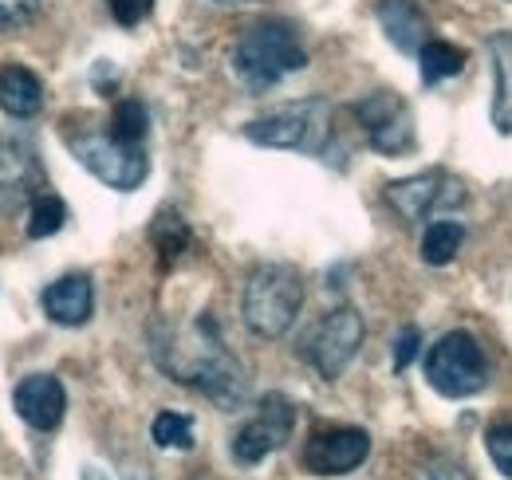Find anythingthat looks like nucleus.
Segmentation results:
<instances>
[{
    "instance_id": "nucleus-25",
    "label": "nucleus",
    "mask_w": 512,
    "mask_h": 480,
    "mask_svg": "<svg viewBox=\"0 0 512 480\" xmlns=\"http://www.w3.org/2000/svg\"><path fill=\"white\" fill-rule=\"evenodd\" d=\"M40 12V0H0V32H16L32 24Z\"/></svg>"
},
{
    "instance_id": "nucleus-16",
    "label": "nucleus",
    "mask_w": 512,
    "mask_h": 480,
    "mask_svg": "<svg viewBox=\"0 0 512 480\" xmlns=\"http://www.w3.org/2000/svg\"><path fill=\"white\" fill-rule=\"evenodd\" d=\"M0 111L12 119H36L44 111V83L36 71L8 63L0 71Z\"/></svg>"
},
{
    "instance_id": "nucleus-12",
    "label": "nucleus",
    "mask_w": 512,
    "mask_h": 480,
    "mask_svg": "<svg viewBox=\"0 0 512 480\" xmlns=\"http://www.w3.org/2000/svg\"><path fill=\"white\" fill-rule=\"evenodd\" d=\"M355 119L363 122L367 142L379 154H406L414 146V115L394 91H375L355 103Z\"/></svg>"
},
{
    "instance_id": "nucleus-1",
    "label": "nucleus",
    "mask_w": 512,
    "mask_h": 480,
    "mask_svg": "<svg viewBox=\"0 0 512 480\" xmlns=\"http://www.w3.org/2000/svg\"><path fill=\"white\" fill-rule=\"evenodd\" d=\"M158 362H162L178 382L201 386V390H205L217 406H225V410L241 406V398H245V370H241L237 359L221 347L213 319H201V323L193 327V343L170 347V355L158 351Z\"/></svg>"
},
{
    "instance_id": "nucleus-19",
    "label": "nucleus",
    "mask_w": 512,
    "mask_h": 480,
    "mask_svg": "<svg viewBox=\"0 0 512 480\" xmlns=\"http://www.w3.org/2000/svg\"><path fill=\"white\" fill-rule=\"evenodd\" d=\"M418 60H422V83H442L449 75H461L465 52L446 44V40H426L422 52H418Z\"/></svg>"
},
{
    "instance_id": "nucleus-9",
    "label": "nucleus",
    "mask_w": 512,
    "mask_h": 480,
    "mask_svg": "<svg viewBox=\"0 0 512 480\" xmlns=\"http://www.w3.org/2000/svg\"><path fill=\"white\" fill-rule=\"evenodd\" d=\"M371 453V437L367 429H355V425H327L316 429L300 453V465L312 473V477H347L355 473Z\"/></svg>"
},
{
    "instance_id": "nucleus-17",
    "label": "nucleus",
    "mask_w": 512,
    "mask_h": 480,
    "mask_svg": "<svg viewBox=\"0 0 512 480\" xmlns=\"http://www.w3.org/2000/svg\"><path fill=\"white\" fill-rule=\"evenodd\" d=\"M489 63H493V126L512 134V32L489 36Z\"/></svg>"
},
{
    "instance_id": "nucleus-4",
    "label": "nucleus",
    "mask_w": 512,
    "mask_h": 480,
    "mask_svg": "<svg viewBox=\"0 0 512 480\" xmlns=\"http://www.w3.org/2000/svg\"><path fill=\"white\" fill-rule=\"evenodd\" d=\"M245 138L256 146L272 150H304V154H323L331 138V107L323 99H304L288 103L264 119H253L245 126Z\"/></svg>"
},
{
    "instance_id": "nucleus-28",
    "label": "nucleus",
    "mask_w": 512,
    "mask_h": 480,
    "mask_svg": "<svg viewBox=\"0 0 512 480\" xmlns=\"http://www.w3.org/2000/svg\"><path fill=\"white\" fill-rule=\"evenodd\" d=\"M426 480H473V473L461 469V465H453V461H434L426 469Z\"/></svg>"
},
{
    "instance_id": "nucleus-3",
    "label": "nucleus",
    "mask_w": 512,
    "mask_h": 480,
    "mask_svg": "<svg viewBox=\"0 0 512 480\" xmlns=\"http://www.w3.org/2000/svg\"><path fill=\"white\" fill-rule=\"evenodd\" d=\"M304 303V280L292 264H260L245 284V323L260 339H280Z\"/></svg>"
},
{
    "instance_id": "nucleus-18",
    "label": "nucleus",
    "mask_w": 512,
    "mask_h": 480,
    "mask_svg": "<svg viewBox=\"0 0 512 480\" xmlns=\"http://www.w3.org/2000/svg\"><path fill=\"white\" fill-rule=\"evenodd\" d=\"M150 240H154V248L162 256V264H174L186 252V244H190V225L174 209H162L154 217V225H150Z\"/></svg>"
},
{
    "instance_id": "nucleus-14",
    "label": "nucleus",
    "mask_w": 512,
    "mask_h": 480,
    "mask_svg": "<svg viewBox=\"0 0 512 480\" xmlns=\"http://www.w3.org/2000/svg\"><path fill=\"white\" fill-rule=\"evenodd\" d=\"M40 303H44V311H48L52 323H60V327H83V323L91 319V311H95L91 276H83V272H67V276H60L56 284L44 288Z\"/></svg>"
},
{
    "instance_id": "nucleus-5",
    "label": "nucleus",
    "mask_w": 512,
    "mask_h": 480,
    "mask_svg": "<svg viewBox=\"0 0 512 480\" xmlns=\"http://www.w3.org/2000/svg\"><path fill=\"white\" fill-rule=\"evenodd\" d=\"M426 378L446 398H473L489 382V359L469 331H449L426 355Z\"/></svg>"
},
{
    "instance_id": "nucleus-8",
    "label": "nucleus",
    "mask_w": 512,
    "mask_h": 480,
    "mask_svg": "<svg viewBox=\"0 0 512 480\" xmlns=\"http://www.w3.org/2000/svg\"><path fill=\"white\" fill-rule=\"evenodd\" d=\"M363 347V315L355 307H335L320 319V327L308 339V362L320 370V378L335 382Z\"/></svg>"
},
{
    "instance_id": "nucleus-22",
    "label": "nucleus",
    "mask_w": 512,
    "mask_h": 480,
    "mask_svg": "<svg viewBox=\"0 0 512 480\" xmlns=\"http://www.w3.org/2000/svg\"><path fill=\"white\" fill-rule=\"evenodd\" d=\"M64 221H67V205L56 193H44V197H36V205L28 213V237L32 240L56 237L64 229Z\"/></svg>"
},
{
    "instance_id": "nucleus-21",
    "label": "nucleus",
    "mask_w": 512,
    "mask_h": 480,
    "mask_svg": "<svg viewBox=\"0 0 512 480\" xmlns=\"http://www.w3.org/2000/svg\"><path fill=\"white\" fill-rule=\"evenodd\" d=\"M461 237H465V233H461L457 221H438V225H430L426 237H422V260L434 264V268L449 264V260L457 256V248H461Z\"/></svg>"
},
{
    "instance_id": "nucleus-20",
    "label": "nucleus",
    "mask_w": 512,
    "mask_h": 480,
    "mask_svg": "<svg viewBox=\"0 0 512 480\" xmlns=\"http://www.w3.org/2000/svg\"><path fill=\"white\" fill-rule=\"evenodd\" d=\"M146 130H150V115H146L142 99H119L115 111H111L107 134L119 138V142H127V146H138L146 138Z\"/></svg>"
},
{
    "instance_id": "nucleus-6",
    "label": "nucleus",
    "mask_w": 512,
    "mask_h": 480,
    "mask_svg": "<svg viewBox=\"0 0 512 480\" xmlns=\"http://www.w3.org/2000/svg\"><path fill=\"white\" fill-rule=\"evenodd\" d=\"M71 154H75L95 178L103 181V185H111V189H119V193L138 189V185L146 181V174H150V162H146L142 146H127V142H119V138H111V134H99V130L75 134V138H71Z\"/></svg>"
},
{
    "instance_id": "nucleus-24",
    "label": "nucleus",
    "mask_w": 512,
    "mask_h": 480,
    "mask_svg": "<svg viewBox=\"0 0 512 480\" xmlns=\"http://www.w3.org/2000/svg\"><path fill=\"white\" fill-rule=\"evenodd\" d=\"M485 449H489L497 473L512 480V421H497V425L485 433Z\"/></svg>"
},
{
    "instance_id": "nucleus-11",
    "label": "nucleus",
    "mask_w": 512,
    "mask_h": 480,
    "mask_svg": "<svg viewBox=\"0 0 512 480\" xmlns=\"http://www.w3.org/2000/svg\"><path fill=\"white\" fill-rule=\"evenodd\" d=\"M461 201H465V189L449 178L446 170H426V174L386 185V205L410 225L426 221L434 209H449V205H461Z\"/></svg>"
},
{
    "instance_id": "nucleus-2",
    "label": "nucleus",
    "mask_w": 512,
    "mask_h": 480,
    "mask_svg": "<svg viewBox=\"0 0 512 480\" xmlns=\"http://www.w3.org/2000/svg\"><path fill=\"white\" fill-rule=\"evenodd\" d=\"M300 67H308V52L300 48L296 28L288 20H260L233 48V71L253 95H264Z\"/></svg>"
},
{
    "instance_id": "nucleus-15",
    "label": "nucleus",
    "mask_w": 512,
    "mask_h": 480,
    "mask_svg": "<svg viewBox=\"0 0 512 480\" xmlns=\"http://www.w3.org/2000/svg\"><path fill=\"white\" fill-rule=\"evenodd\" d=\"M379 24H383L386 40L406 56L422 52V44L430 36V24H426V12L418 8V0H379Z\"/></svg>"
},
{
    "instance_id": "nucleus-30",
    "label": "nucleus",
    "mask_w": 512,
    "mask_h": 480,
    "mask_svg": "<svg viewBox=\"0 0 512 480\" xmlns=\"http://www.w3.org/2000/svg\"><path fill=\"white\" fill-rule=\"evenodd\" d=\"M213 4H253V0H213Z\"/></svg>"
},
{
    "instance_id": "nucleus-13",
    "label": "nucleus",
    "mask_w": 512,
    "mask_h": 480,
    "mask_svg": "<svg viewBox=\"0 0 512 480\" xmlns=\"http://www.w3.org/2000/svg\"><path fill=\"white\" fill-rule=\"evenodd\" d=\"M12 406H16V414L28 421L32 429L48 433V429H56V425L64 421V410H67L64 382H60L56 374H28V378L16 386Z\"/></svg>"
},
{
    "instance_id": "nucleus-10",
    "label": "nucleus",
    "mask_w": 512,
    "mask_h": 480,
    "mask_svg": "<svg viewBox=\"0 0 512 480\" xmlns=\"http://www.w3.org/2000/svg\"><path fill=\"white\" fill-rule=\"evenodd\" d=\"M296 429V406L284 394H264L260 410L249 425H241V433L233 437V457L241 465H260L268 453H276Z\"/></svg>"
},
{
    "instance_id": "nucleus-26",
    "label": "nucleus",
    "mask_w": 512,
    "mask_h": 480,
    "mask_svg": "<svg viewBox=\"0 0 512 480\" xmlns=\"http://www.w3.org/2000/svg\"><path fill=\"white\" fill-rule=\"evenodd\" d=\"M107 8H111V16H115L123 28H134V24H142V20L150 16L154 0H107Z\"/></svg>"
},
{
    "instance_id": "nucleus-29",
    "label": "nucleus",
    "mask_w": 512,
    "mask_h": 480,
    "mask_svg": "<svg viewBox=\"0 0 512 480\" xmlns=\"http://www.w3.org/2000/svg\"><path fill=\"white\" fill-rule=\"evenodd\" d=\"M83 480H107V477H103L99 469H83Z\"/></svg>"
},
{
    "instance_id": "nucleus-23",
    "label": "nucleus",
    "mask_w": 512,
    "mask_h": 480,
    "mask_svg": "<svg viewBox=\"0 0 512 480\" xmlns=\"http://www.w3.org/2000/svg\"><path fill=\"white\" fill-rule=\"evenodd\" d=\"M150 433L162 449H193V418H186V414L162 410L150 425Z\"/></svg>"
},
{
    "instance_id": "nucleus-27",
    "label": "nucleus",
    "mask_w": 512,
    "mask_h": 480,
    "mask_svg": "<svg viewBox=\"0 0 512 480\" xmlns=\"http://www.w3.org/2000/svg\"><path fill=\"white\" fill-rule=\"evenodd\" d=\"M418 347H422V331L418 327H402V335L394 339V370H406L418 355Z\"/></svg>"
},
{
    "instance_id": "nucleus-7",
    "label": "nucleus",
    "mask_w": 512,
    "mask_h": 480,
    "mask_svg": "<svg viewBox=\"0 0 512 480\" xmlns=\"http://www.w3.org/2000/svg\"><path fill=\"white\" fill-rule=\"evenodd\" d=\"M44 197V166L24 134H4L0 138V213L16 217Z\"/></svg>"
}]
</instances>
